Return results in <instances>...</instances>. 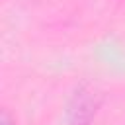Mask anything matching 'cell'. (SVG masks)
<instances>
[{
    "instance_id": "6da1fadb",
    "label": "cell",
    "mask_w": 125,
    "mask_h": 125,
    "mask_svg": "<svg viewBox=\"0 0 125 125\" xmlns=\"http://www.w3.org/2000/svg\"><path fill=\"white\" fill-rule=\"evenodd\" d=\"M96 107H98V100L94 96V92L90 90H78L70 102V107H68V115H70V121L72 125H86L92 115L96 113Z\"/></svg>"
}]
</instances>
